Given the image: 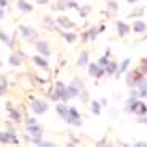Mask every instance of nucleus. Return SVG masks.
<instances>
[{"label":"nucleus","mask_w":147,"mask_h":147,"mask_svg":"<svg viewBox=\"0 0 147 147\" xmlns=\"http://www.w3.org/2000/svg\"><path fill=\"white\" fill-rule=\"evenodd\" d=\"M118 32H120V35H125L126 32H128V26L126 24H123V22H118Z\"/></svg>","instance_id":"ddd939ff"},{"label":"nucleus","mask_w":147,"mask_h":147,"mask_svg":"<svg viewBox=\"0 0 147 147\" xmlns=\"http://www.w3.org/2000/svg\"><path fill=\"white\" fill-rule=\"evenodd\" d=\"M27 131H29V133H34L37 138H40V134H42V128H40V126H37V125L29 126V128H27Z\"/></svg>","instance_id":"1a4fd4ad"},{"label":"nucleus","mask_w":147,"mask_h":147,"mask_svg":"<svg viewBox=\"0 0 147 147\" xmlns=\"http://www.w3.org/2000/svg\"><path fill=\"white\" fill-rule=\"evenodd\" d=\"M0 40H2V42H5V43H7V45H11V42H10V38H8V37H7V35H5V34H3V32H0Z\"/></svg>","instance_id":"a211bd4d"},{"label":"nucleus","mask_w":147,"mask_h":147,"mask_svg":"<svg viewBox=\"0 0 147 147\" xmlns=\"http://www.w3.org/2000/svg\"><path fill=\"white\" fill-rule=\"evenodd\" d=\"M136 147H147V144H146V142H138Z\"/></svg>","instance_id":"cd10ccee"},{"label":"nucleus","mask_w":147,"mask_h":147,"mask_svg":"<svg viewBox=\"0 0 147 147\" xmlns=\"http://www.w3.org/2000/svg\"><path fill=\"white\" fill-rule=\"evenodd\" d=\"M59 22H61V24H63L64 27H72V22H70V21H67L66 18H61V19H59Z\"/></svg>","instance_id":"2eb2a0df"},{"label":"nucleus","mask_w":147,"mask_h":147,"mask_svg":"<svg viewBox=\"0 0 147 147\" xmlns=\"http://www.w3.org/2000/svg\"><path fill=\"white\" fill-rule=\"evenodd\" d=\"M34 110H35L37 114H43V112H47V104L42 102V101H35V102L32 104Z\"/></svg>","instance_id":"7ed1b4c3"},{"label":"nucleus","mask_w":147,"mask_h":147,"mask_svg":"<svg viewBox=\"0 0 147 147\" xmlns=\"http://www.w3.org/2000/svg\"><path fill=\"white\" fill-rule=\"evenodd\" d=\"M78 64H80V66H85V64H86V53H82L80 59H78Z\"/></svg>","instance_id":"dca6fc26"},{"label":"nucleus","mask_w":147,"mask_h":147,"mask_svg":"<svg viewBox=\"0 0 147 147\" xmlns=\"http://www.w3.org/2000/svg\"><path fill=\"white\" fill-rule=\"evenodd\" d=\"M69 147H70V146H69Z\"/></svg>","instance_id":"473e14b6"},{"label":"nucleus","mask_w":147,"mask_h":147,"mask_svg":"<svg viewBox=\"0 0 147 147\" xmlns=\"http://www.w3.org/2000/svg\"><path fill=\"white\" fill-rule=\"evenodd\" d=\"M90 74L91 75H94V77H101L104 74V70L102 69H98V66L96 64H90Z\"/></svg>","instance_id":"423d86ee"},{"label":"nucleus","mask_w":147,"mask_h":147,"mask_svg":"<svg viewBox=\"0 0 147 147\" xmlns=\"http://www.w3.org/2000/svg\"><path fill=\"white\" fill-rule=\"evenodd\" d=\"M142 72L147 74V61H144V66H142Z\"/></svg>","instance_id":"bb28decb"},{"label":"nucleus","mask_w":147,"mask_h":147,"mask_svg":"<svg viewBox=\"0 0 147 147\" xmlns=\"http://www.w3.org/2000/svg\"><path fill=\"white\" fill-rule=\"evenodd\" d=\"M128 2H131V3H133V2H136V0H128Z\"/></svg>","instance_id":"2f4dec72"},{"label":"nucleus","mask_w":147,"mask_h":147,"mask_svg":"<svg viewBox=\"0 0 147 147\" xmlns=\"http://www.w3.org/2000/svg\"><path fill=\"white\" fill-rule=\"evenodd\" d=\"M0 142H18V141L11 133H0Z\"/></svg>","instance_id":"f03ea898"},{"label":"nucleus","mask_w":147,"mask_h":147,"mask_svg":"<svg viewBox=\"0 0 147 147\" xmlns=\"http://www.w3.org/2000/svg\"><path fill=\"white\" fill-rule=\"evenodd\" d=\"M5 3H7V2H5V0H0V5H2V7H3Z\"/></svg>","instance_id":"c756f323"},{"label":"nucleus","mask_w":147,"mask_h":147,"mask_svg":"<svg viewBox=\"0 0 147 147\" xmlns=\"http://www.w3.org/2000/svg\"><path fill=\"white\" fill-rule=\"evenodd\" d=\"M64 38H66L67 42H74L75 40V35H74V34H64Z\"/></svg>","instance_id":"6ab92c4d"},{"label":"nucleus","mask_w":147,"mask_h":147,"mask_svg":"<svg viewBox=\"0 0 147 147\" xmlns=\"http://www.w3.org/2000/svg\"><path fill=\"white\" fill-rule=\"evenodd\" d=\"M93 112L94 114H99V106H98V102H93Z\"/></svg>","instance_id":"5701e85b"},{"label":"nucleus","mask_w":147,"mask_h":147,"mask_svg":"<svg viewBox=\"0 0 147 147\" xmlns=\"http://www.w3.org/2000/svg\"><path fill=\"white\" fill-rule=\"evenodd\" d=\"M126 110H133V112H136V114H139V115H144L147 112V107L144 106V102H141V101L131 99L129 104L126 106Z\"/></svg>","instance_id":"f257e3e1"},{"label":"nucleus","mask_w":147,"mask_h":147,"mask_svg":"<svg viewBox=\"0 0 147 147\" xmlns=\"http://www.w3.org/2000/svg\"><path fill=\"white\" fill-rule=\"evenodd\" d=\"M21 32H22V35H24V37H29V38H34V37L37 35L35 30L30 29V27H26V26H21Z\"/></svg>","instance_id":"20e7f679"},{"label":"nucleus","mask_w":147,"mask_h":147,"mask_svg":"<svg viewBox=\"0 0 147 147\" xmlns=\"http://www.w3.org/2000/svg\"><path fill=\"white\" fill-rule=\"evenodd\" d=\"M139 93L141 96L147 94V80H139Z\"/></svg>","instance_id":"9d476101"},{"label":"nucleus","mask_w":147,"mask_h":147,"mask_svg":"<svg viewBox=\"0 0 147 147\" xmlns=\"http://www.w3.org/2000/svg\"><path fill=\"white\" fill-rule=\"evenodd\" d=\"M134 30H136V32L146 30V24H144V22H136V24H134Z\"/></svg>","instance_id":"4468645a"},{"label":"nucleus","mask_w":147,"mask_h":147,"mask_svg":"<svg viewBox=\"0 0 147 147\" xmlns=\"http://www.w3.org/2000/svg\"><path fill=\"white\" fill-rule=\"evenodd\" d=\"M99 66H101V67L107 66V58H101V61H99Z\"/></svg>","instance_id":"b1692460"},{"label":"nucleus","mask_w":147,"mask_h":147,"mask_svg":"<svg viewBox=\"0 0 147 147\" xmlns=\"http://www.w3.org/2000/svg\"><path fill=\"white\" fill-rule=\"evenodd\" d=\"M11 117L15 118V120H19V115H18V112H15V110H11Z\"/></svg>","instance_id":"a878e982"},{"label":"nucleus","mask_w":147,"mask_h":147,"mask_svg":"<svg viewBox=\"0 0 147 147\" xmlns=\"http://www.w3.org/2000/svg\"><path fill=\"white\" fill-rule=\"evenodd\" d=\"M34 61H35L37 66H40V67H43V69H47L48 63L45 61V59H42V58H38V56H35V58H34Z\"/></svg>","instance_id":"f8f14e48"},{"label":"nucleus","mask_w":147,"mask_h":147,"mask_svg":"<svg viewBox=\"0 0 147 147\" xmlns=\"http://www.w3.org/2000/svg\"><path fill=\"white\" fill-rule=\"evenodd\" d=\"M58 112L61 114V117H63V118L69 120V109H66V107H64L63 104H59V106H58Z\"/></svg>","instance_id":"6e6552de"},{"label":"nucleus","mask_w":147,"mask_h":147,"mask_svg":"<svg viewBox=\"0 0 147 147\" xmlns=\"http://www.w3.org/2000/svg\"><path fill=\"white\" fill-rule=\"evenodd\" d=\"M18 5H19V8H21L22 11H32V7H30L29 3H26L24 0H19V2H18Z\"/></svg>","instance_id":"9b49d317"},{"label":"nucleus","mask_w":147,"mask_h":147,"mask_svg":"<svg viewBox=\"0 0 147 147\" xmlns=\"http://www.w3.org/2000/svg\"><path fill=\"white\" fill-rule=\"evenodd\" d=\"M3 90H5V78H2V83H0V94L3 93Z\"/></svg>","instance_id":"393cba45"},{"label":"nucleus","mask_w":147,"mask_h":147,"mask_svg":"<svg viewBox=\"0 0 147 147\" xmlns=\"http://www.w3.org/2000/svg\"><path fill=\"white\" fill-rule=\"evenodd\" d=\"M129 64V59H125V61H123V64H121V67H120V72H123V70L126 69V66H128Z\"/></svg>","instance_id":"aec40b11"},{"label":"nucleus","mask_w":147,"mask_h":147,"mask_svg":"<svg viewBox=\"0 0 147 147\" xmlns=\"http://www.w3.org/2000/svg\"><path fill=\"white\" fill-rule=\"evenodd\" d=\"M38 146H40V147H56L55 144H51V142H40Z\"/></svg>","instance_id":"4be33fe9"},{"label":"nucleus","mask_w":147,"mask_h":147,"mask_svg":"<svg viewBox=\"0 0 147 147\" xmlns=\"http://www.w3.org/2000/svg\"><path fill=\"white\" fill-rule=\"evenodd\" d=\"M114 70H115V64H114V63H109V67H107V72H109V74H112Z\"/></svg>","instance_id":"412c9836"},{"label":"nucleus","mask_w":147,"mask_h":147,"mask_svg":"<svg viewBox=\"0 0 147 147\" xmlns=\"http://www.w3.org/2000/svg\"><path fill=\"white\" fill-rule=\"evenodd\" d=\"M48 0H38V3H47Z\"/></svg>","instance_id":"c85d7f7f"},{"label":"nucleus","mask_w":147,"mask_h":147,"mask_svg":"<svg viewBox=\"0 0 147 147\" xmlns=\"http://www.w3.org/2000/svg\"><path fill=\"white\" fill-rule=\"evenodd\" d=\"M37 50L42 53V55H45V56H48L50 55V50H48V45L45 43V42H38L37 43Z\"/></svg>","instance_id":"39448f33"},{"label":"nucleus","mask_w":147,"mask_h":147,"mask_svg":"<svg viewBox=\"0 0 147 147\" xmlns=\"http://www.w3.org/2000/svg\"><path fill=\"white\" fill-rule=\"evenodd\" d=\"M10 63L13 64V66H19V58H18V56L13 55V56L10 58Z\"/></svg>","instance_id":"f3484780"},{"label":"nucleus","mask_w":147,"mask_h":147,"mask_svg":"<svg viewBox=\"0 0 147 147\" xmlns=\"http://www.w3.org/2000/svg\"><path fill=\"white\" fill-rule=\"evenodd\" d=\"M141 80V77H139V72H131L128 75V78H126V82H128L129 85L131 83H134V82H139Z\"/></svg>","instance_id":"0eeeda50"},{"label":"nucleus","mask_w":147,"mask_h":147,"mask_svg":"<svg viewBox=\"0 0 147 147\" xmlns=\"http://www.w3.org/2000/svg\"><path fill=\"white\" fill-rule=\"evenodd\" d=\"M2 16H3V11H2V10H0V18H2Z\"/></svg>","instance_id":"7c9ffc66"}]
</instances>
